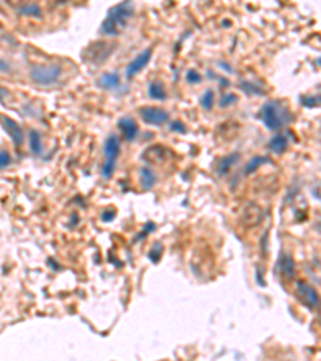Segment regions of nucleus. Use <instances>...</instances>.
<instances>
[{"label": "nucleus", "mask_w": 321, "mask_h": 361, "mask_svg": "<svg viewBox=\"0 0 321 361\" xmlns=\"http://www.w3.org/2000/svg\"><path fill=\"white\" fill-rule=\"evenodd\" d=\"M134 13H135V7L132 0H124V2L111 7L104 21L101 23L100 32L108 37L119 36L121 32L127 28V23L130 21L132 16H134Z\"/></svg>", "instance_id": "1"}, {"label": "nucleus", "mask_w": 321, "mask_h": 361, "mask_svg": "<svg viewBox=\"0 0 321 361\" xmlns=\"http://www.w3.org/2000/svg\"><path fill=\"white\" fill-rule=\"evenodd\" d=\"M63 68L60 63H39L34 64L29 71L31 80L40 87H52L61 77Z\"/></svg>", "instance_id": "2"}, {"label": "nucleus", "mask_w": 321, "mask_h": 361, "mask_svg": "<svg viewBox=\"0 0 321 361\" xmlns=\"http://www.w3.org/2000/svg\"><path fill=\"white\" fill-rule=\"evenodd\" d=\"M287 116H289V112L283 106V103L279 101H268L260 109V119L263 126L271 132L281 129L287 122Z\"/></svg>", "instance_id": "3"}, {"label": "nucleus", "mask_w": 321, "mask_h": 361, "mask_svg": "<svg viewBox=\"0 0 321 361\" xmlns=\"http://www.w3.org/2000/svg\"><path fill=\"white\" fill-rule=\"evenodd\" d=\"M104 164L101 167V175L103 178L110 180L113 175H114V170H116V164H118V159L121 156V138L118 135H110L106 138L104 142Z\"/></svg>", "instance_id": "4"}, {"label": "nucleus", "mask_w": 321, "mask_h": 361, "mask_svg": "<svg viewBox=\"0 0 321 361\" xmlns=\"http://www.w3.org/2000/svg\"><path fill=\"white\" fill-rule=\"evenodd\" d=\"M114 48H116V44L106 42V40H98V42L90 44L85 48L84 53H82V60H85L87 63L93 64V66H98V64L104 63L110 58Z\"/></svg>", "instance_id": "5"}, {"label": "nucleus", "mask_w": 321, "mask_h": 361, "mask_svg": "<svg viewBox=\"0 0 321 361\" xmlns=\"http://www.w3.org/2000/svg\"><path fill=\"white\" fill-rule=\"evenodd\" d=\"M295 295L299 302L310 310H318L319 307V295L318 291L307 281H295Z\"/></svg>", "instance_id": "6"}, {"label": "nucleus", "mask_w": 321, "mask_h": 361, "mask_svg": "<svg viewBox=\"0 0 321 361\" xmlns=\"http://www.w3.org/2000/svg\"><path fill=\"white\" fill-rule=\"evenodd\" d=\"M140 117L148 126H154V127H161L169 121V112L162 108H158V106H143L138 111Z\"/></svg>", "instance_id": "7"}, {"label": "nucleus", "mask_w": 321, "mask_h": 361, "mask_svg": "<svg viewBox=\"0 0 321 361\" xmlns=\"http://www.w3.org/2000/svg\"><path fill=\"white\" fill-rule=\"evenodd\" d=\"M276 272L286 281H292L294 280L295 273H297V270H295V262H294L291 254H287V252L279 254L278 262H276Z\"/></svg>", "instance_id": "8"}, {"label": "nucleus", "mask_w": 321, "mask_h": 361, "mask_svg": "<svg viewBox=\"0 0 321 361\" xmlns=\"http://www.w3.org/2000/svg\"><path fill=\"white\" fill-rule=\"evenodd\" d=\"M151 56H153L151 48H146V50H143L142 53L137 56V58H134L129 63V66L126 69V77L127 79H134L140 71H143L146 68V64L151 61Z\"/></svg>", "instance_id": "9"}, {"label": "nucleus", "mask_w": 321, "mask_h": 361, "mask_svg": "<svg viewBox=\"0 0 321 361\" xmlns=\"http://www.w3.org/2000/svg\"><path fill=\"white\" fill-rule=\"evenodd\" d=\"M0 122H2V126L5 129V132L10 135L12 142L16 145V146H21L24 143V132H23V127L18 124L16 121H13L12 117L8 116H2L0 114Z\"/></svg>", "instance_id": "10"}, {"label": "nucleus", "mask_w": 321, "mask_h": 361, "mask_svg": "<svg viewBox=\"0 0 321 361\" xmlns=\"http://www.w3.org/2000/svg\"><path fill=\"white\" fill-rule=\"evenodd\" d=\"M118 127L122 132V135H124L126 142H129V143L134 142L135 137L138 135V122L134 117H130V116L121 117L119 122H118Z\"/></svg>", "instance_id": "11"}, {"label": "nucleus", "mask_w": 321, "mask_h": 361, "mask_svg": "<svg viewBox=\"0 0 321 361\" xmlns=\"http://www.w3.org/2000/svg\"><path fill=\"white\" fill-rule=\"evenodd\" d=\"M138 182H140V186H142L143 191H151L156 186V183H158V177H156L154 170L151 167L145 166V167L140 169Z\"/></svg>", "instance_id": "12"}, {"label": "nucleus", "mask_w": 321, "mask_h": 361, "mask_svg": "<svg viewBox=\"0 0 321 361\" xmlns=\"http://www.w3.org/2000/svg\"><path fill=\"white\" fill-rule=\"evenodd\" d=\"M96 85L103 90H118L121 87L119 72H104L96 80Z\"/></svg>", "instance_id": "13"}, {"label": "nucleus", "mask_w": 321, "mask_h": 361, "mask_svg": "<svg viewBox=\"0 0 321 361\" xmlns=\"http://www.w3.org/2000/svg\"><path fill=\"white\" fill-rule=\"evenodd\" d=\"M143 159L148 164H162L166 161V150L161 145H153L143 153Z\"/></svg>", "instance_id": "14"}, {"label": "nucleus", "mask_w": 321, "mask_h": 361, "mask_svg": "<svg viewBox=\"0 0 321 361\" xmlns=\"http://www.w3.org/2000/svg\"><path fill=\"white\" fill-rule=\"evenodd\" d=\"M148 95H150L151 100H156V101L167 100L166 87H164V84H162V82H159V80H154V82H151L150 85H148Z\"/></svg>", "instance_id": "15"}, {"label": "nucleus", "mask_w": 321, "mask_h": 361, "mask_svg": "<svg viewBox=\"0 0 321 361\" xmlns=\"http://www.w3.org/2000/svg\"><path fill=\"white\" fill-rule=\"evenodd\" d=\"M240 159H241V154H240V153H232V154L225 156V158L222 159L220 164H219V175L228 174V172L232 170L238 162H240Z\"/></svg>", "instance_id": "16"}, {"label": "nucleus", "mask_w": 321, "mask_h": 361, "mask_svg": "<svg viewBox=\"0 0 321 361\" xmlns=\"http://www.w3.org/2000/svg\"><path fill=\"white\" fill-rule=\"evenodd\" d=\"M29 148H31L32 154H36V156H40L44 151L42 135H40V132L36 129H32L29 132Z\"/></svg>", "instance_id": "17"}, {"label": "nucleus", "mask_w": 321, "mask_h": 361, "mask_svg": "<svg viewBox=\"0 0 321 361\" xmlns=\"http://www.w3.org/2000/svg\"><path fill=\"white\" fill-rule=\"evenodd\" d=\"M270 150L273 151L275 154H283L287 146H289V142H287V137L286 135H276L270 140Z\"/></svg>", "instance_id": "18"}, {"label": "nucleus", "mask_w": 321, "mask_h": 361, "mask_svg": "<svg viewBox=\"0 0 321 361\" xmlns=\"http://www.w3.org/2000/svg\"><path fill=\"white\" fill-rule=\"evenodd\" d=\"M270 159L267 158V156H254V158L246 164V167H244V174L246 175H251V174H254V172H256L259 167H262L263 164H267Z\"/></svg>", "instance_id": "19"}, {"label": "nucleus", "mask_w": 321, "mask_h": 361, "mask_svg": "<svg viewBox=\"0 0 321 361\" xmlns=\"http://www.w3.org/2000/svg\"><path fill=\"white\" fill-rule=\"evenodd\" d=\"M18 13L23 16H34V18H42V10L37 4H28L21 8H18Z\"/></svg>", "instance_id": "20"}, {"label": "nucleus", "mask_w": 321, "mask_h": 361, "mask_svg": "<svg viewBox=\"0 0 321 361\" xmlns=\"http://www.w3.org/2000/svg\"><path fill=\"white\" fill-rule=\"evenodd\" d=\"M199 103H201L202 109H205V111L212 109V106H213V92L212 90H205V92L202 93V96H201Z\"/></svg>", "instance_id": "21"}, {"label": "nucleus", "mask_w": 321, "mask_h": 361, "mask_svg": "<svg viewBox=\"0 0 321 361\" xmlns=\"http://www.w3.org/2000/svg\"><path fill=\"white\" fill-rule=\"evenodd\" d=\"M240 87L244 90L246 93H249V95H263V93H265L260 87H256L254 84H251L249 80H241Z\"/></svg>", "instance_id": "22"}, {"label": "nucleus", "mask_w": 321, "mask_h": 361, "mask_svg": "<svg viewBox=\"0 0 321 361\" xmlns=\"http://www.w3.org/2000/svg\"><path fill=\"white\" fill-rule=\"evenodd\" d=\"M161 256H162V244L154 243V246L150 249V252H148V257H150V260L153 262V264H158V262L161 260Z\"/></svg>", "instance_id": "23"}, {"label": "nucleus", "mask_w": 321, "mask_h": 361, "mask_svg": "<svg viewBox=\"0 0 321 361\" xmlns=\"http://www.w3.org/2000/svg\"><path fill=\"white\" fill-rule=\"evenodd\" d=\"M186 82H190V84H199L201 82V74L194 71V69H190L186 72Z\"/></svg>", "instance_id": "24"}, {"label": "nucleus", "mask_w": 321, "mask_h": 361, "mask_svg": "<svg viewBox=\"0 0 321 361\" xmlns=\"http://www.w3.org/2000/svg\"><path fill=\"white\" fill-rule=\"evenodd\" d=\"M10 162H12V158L10 154H8V151L0 150V169H7L10 166Z\"/></svg>", "instance_id": "25"}, {"label": "nucleus", "mask_w": 321, "mask_h": 361, "mask_svg": "<svg viewBox=\"0 0 321 361\" xmlns=\"http://www.w3.org/2000/svg\"><path fill=\"white\" fill-rule=\"evenodd\" d=\"M236 101H238V96H236L235 93H227V95L220 100V106H222V108H225V106H230V104H233V103H236Z\"/></svg>", "instance_id": "26"}, {"label": "nucleus", "mask_w": 321, "mask_h": 361, "mask_svg": "<svg viewBox=\"0 0 321 361\" xmlns=\"http://www.w3.org/2000/svg\"><path fill=\"white\" fill-rule=\"evenodd\" d=\"M170 130L172 132H178V134H186V127L182 124L180 121H174L170 124Z\"/></svg>", "instance_id": "27"}, {"label": "nucleus", "mask_w": 321, "mask_h": 361, "mask_svg": "<svg viewBox=\"0 0 321 361\" xmlns=\"http://www.w3.org/2000/svg\"><path fill=\"white\" fill-rule=\"evenodd\" d=\"M302 103L305 104V106H310V108H315V106H318L319 103V96H315V98H302Z\"/></svg>", "instance_id": "28"}, {"label": "nucleus", "mask_w": 321, "mask_h": 361, "mask_svg": "<svg viewBox=\"0 0 321 361\" xmlns=\"http://www.w3.org/2000/svg\"><path fill=\"white\" fill-rule=\"evenodd\" d=\"M114 215H116V212H114V210H104L103 212V214H101V220L103 221H113L114 220Z\"/></svg>", "instance_id": "29"}, {"label": "nucleus", "mask_w": 321, "mask_h": 361, "mask_svg": "<svg viewBox=\"0 0 321 361\" xmlns=\"http://www.w3.org/2000/svg\"><path fill=\"white\" fill-rule=\"evenodd\" d=\"M8 4L13 5V7H16V8H21V7H24V5L31 4V0H8Z\"/></svg>", "instance_id": "30"}, {"label": "nucleus", "mask_w": 321, "mask_h": 361, "mask_svg": "<svg viewBox=\"0 0 321 361\" xmlns=\"http://www.w3.org/2000/svg\"><path fill=\"white\" fill-rule=\"evenodd\" d=\"M0 71H2V72H8V71H10V66H8V63H5L4 60H0Z\"/></svg>", "instance_id": "31"}]
</instances>
